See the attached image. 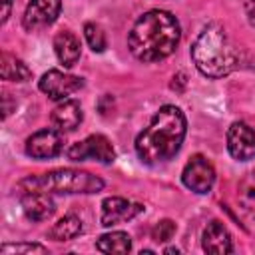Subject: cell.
Here are the masks:
<instances>
[{"label": "cell", "instance_id": "cell-1", "mask_svg": "<svg viewBox=\"0 0 255 255\" xmlns=\"http://www.w3.org/2000/svg\"><path fill=\"white\" fill-rule=\"evenodd\" d=\"M181 40V26L167 10H147L141 14L129 34L128 48L139 62H161L171 56Z\"/></svg>", "mask_w": 255, "mask_h": 255}, {"label": "cell", "instance_id": "cell-2", "mask_svg": "<svg viewBox=\"0 0 255 255\" xmlns=\"http://www.w3.org/2000/svg\"><path fill=\"white\" fill-rule=\"evenodd\" d=\"M187 131V120L183 112L173 106H161L147 128L135 137V153L145 165H159L169 161L181 147Z\"/></svg>", "mask_w": 255, "mask_h": 255}, {"label": "cell", "instance_id": "cell-3", "mask_svg": "<svg viewBox=\"0 0 255 255\" xmlns=\"http://www.w3.org/2000/svg\"><path fill=\"white\" fill-rule=\"evenodd\" d=\"M191 60L201 76L219 80L239 68L241 56L217 22L207 24L191 46Z\"/></svg>", "mask_w": 255, "mask_h": 255}, {"label": "cell", "instance_id": "cell-4", "mask_svg": "<svg viewBox=\"0 0 255 255\" xmlns=\"http://www.w3.org/2000/svg\"><path fill=\"white\" fill-rule=\"evenodd\" d=\"M18 193L38 191L48 195H72V193H98L104 189V179L84 171V169H72V167H60L44 173L26 175L16 183Z\"/></svg>", "mask_w": 255, "mask_h": 255}, {"label": "cell", "instance_id": "cell-5", "mask_svg": "<svg viewBox=\"0 0 255 255\" xmlns=\"http://www.w3.org/2000/svg\"><path fill=\"white\" fill-rule=\"evenodd\" d=\"M68 157L72 161H86L94 159L100 163H112L116 159V149L110 143V139L102 133H92L82 141H76L68 147Z\"/></svg>", "mask_w": 255, "mask_h": 255}, {"label": "cell", "instance_id": "cell-6", "mask_svg": "<svg viewBox=\"0 0 255 255\" xmlns=\"http://www.w3.org/2000/svg\"><path fill=\"white\" fill-rule=\"evenodd\" d=\"M181 181L193 193H209L215 183V167L211 165V161L205 155L195 153L183 165Z\"/></svg>", "mask_w": 255, "mask_h": 255}, {"label": "cell", "instance_id": "cell-7", "mask_svg": "<svg viewBox=\"0 0 255 255\" xmlns=\"http://www.w3.org/2000/svg\"><path fill=\"white\" fill-rule=\"evenodd\" d=\"M38 88L50 100L62 102V100H68L72 94H76L80 88H84V78L72 76V74H66V72H60V70H48L40 78Z\"/></svg>", "mask_w": 255, "mask_h": 255}, {"label": "cell", "instance_id": "cell-8", "mask_svg": "<svg viewBox=\"0 0 255 255\" xmlns=\"http://www.w3.org/2000/svg\"><path fill=\"white\" fill-rule=\"evenodd\" d=\"M24 149H26V155H30L32 159H52L60 155L64 149L62 131L56 128L38 129L26 139Z\"/></svg>", "mask_w": 255, "mask_h": 255}, {"label": "cell", "instance_id": "cell-9", "mask_svg": "<svg viewBox=\"0 0 255 255\" xmlns=\"http://www.w3.org/2000/svg\"><path fill=\"white\" fill-rule=\"evenodd\" d=\"M227 151L237 161L255 157V129L245 122H233L227 129Z\"/></svg>", "mask_w": 255, "mask_h": 255}, {"label": "cell", "instance_id": "cell-10", "mask_svg": "<svg viewBox=\"0 0 255 255\" xmlns=\"http://www.w3.org/2000/svg\"><path fill=\"white\" fill-rule=\"evenodd\" d=\"M62 12V2L60 0H30L24 16H22V24L26 30H40L46 28L50 24H54L58 20Z\"/></svg>", "mask_w": 255, "mask_h": 255}, {"label": "cell", "instance_id": "cell-11", "mask_svg": "<svg viewBox=\"0 0 255 255\" xmlns=\"http://www.w3.org/2000/svg\"><path fill=\"white\" fill-rule=\"evenodd\" d=\"M143 211L141 203H131L126 197H106L102 201V215H100V223L104 227H112L124 221L133 219L135 215H139Z\"/></svg>", "mask_w": 255, "mask_h": 255}, {"label": "cell", "instance_id": "cell-12", "mask_svg": "<svg viewBox=\"0 0 255 255\" xmlns=\"http://www.w3.org/2000/svg\"><path fill=\"white\" fill-rule=\"evenodd\" d=\"M201 247L205 253H213V255H225V253H231L233 251V239H231V233L227 231V227L217 221V219H211L203 233H201Z\"/></svg>", "mask_w": 255, "mask_h": 255}, {"label": "cell", "instance_id": "cell-13", "mask_svg": "<svg viewBox=\"0 0 255 255\" xmlns=\"http://www.w3.org/2000/svg\"><path fill=\"white\" fill-rule=\"evenodd\" d=\"M20 203L24 215L30 221H46L56 211V203L48 193H38V191L20 193Z\"/></svg>", "mask_w": 255, "mask_h": 255}, {"label": "cell", "instance_id": "cell-14", "mask_svg": "<svg viewBox=\"0 0 255 255\" xmlns=\"http://www.w3.org/2000/svg\"><path fill=\"white\" fill-rule=\"evenodd\" d=\"M52 126L60 131H74L82 120H84V112L80 102L76 100H62L54 110H52Z\"/></svg>", "mask_w": 255, "mask_h": 255}, {"label": "cell", "instance_id": "cell-15", "mask_svg": "<svg viewBox=\"0 0 255 255\" xmlns=\"http://www.w3.org/2000/svg\"><path fill=\"white\" fill-rule=\"evenodd\" d=\"M54 52L58 62L64 68H72L76 66V62L82 56V44L80 38L72 32V30H62L54 36Z\"/></svg>", "mask_w": 255, "mask_h": 255}, {"label": "cell", "instance_id": "cell-16", "mask_svg": "<svg viewBox=\"0 0 255 255\" xmlns=\"http://www.w3.org/2000/svg\"><path fill=\"white\" fill-rule=\"evenodd\" d=\"M237 209L251 221H255V169L245 173L237 183Z\"/></svg>", "mask_w": 255, "mask_h": 255}, {"label": "cell", "instance_id": "cell-17", "mask_svg": "<svg viewBox=\"0 0 255 255\" xmlns=\"http://www.w3.org/2000/svg\"><path fill=\"white\" fill-rule=\"evenodd\" d=\"M0 76L6 82H28L32 78V70L16 56L2 52L0 56Z\"/></svg>", "mask_w": 255, "mask_h": 255}, {"label": "cell", "instance_id": "cell-18", "mask_svg": "<svg viewBox=\"0 0 255 255\" xmlns=\"http://www.w3.org/2000/svg\"><path fill=\"white\" fill-rule=\"evenodd\" d=\"M84 231V225H82V219L74 213H68L64 217H60L48 231V237L54 239V241H70V239H76L80 233Z\"/></svg>", "mask_w": 255, "mask_h": 255}, {"label": "cell", "instance_id": "cell-19", "mask_svg": "<svg viewBox=\"0 0 255 255\" xmlns=\"http://www.w3.org/2000/svg\"><path fill=\"white\" fill-rule=\"evenodd\" d=\"M96 249L100 253H129L131 251V237L126 231H110L104 233L98 241H96Z\"/></svg>", "mask_w": 255, "mask_h": 255}, {"label": "cell", "instance_id": "cell-20", "mask_svg": "<svg viewBox=\"0 0 255 255\" xmlns=\"http://www.w3.org/2000/svg\"><path fill=\"white\" fill-rule=\"evenodd\" d=\"M84 38L88 42V46L94 50V52H104L108 48V38H106V32L100 24L96 22H86L84 24Z\"/></svg>", "mask_w": 255, "mask_h": 255}, {"label": "cell", "instance_id": "cell-21", "mask_svg": "<svg viewBox=\"0 0 255 255\" xmlns=\"http://www.w3.org/2000/svg\"><path fill=\"white\" fill-rule=\"evenodd\" d=\"M175 233V223L171 219H161L151 227V239L157 243H165L173 237Z\"/></svg>", "mask_w": 255, "mask_h": 255}, {"label": "cell", "instance_id": "cell-22", "mask_svg": "<svg viewBox=\"0 0 255 255\" xmlns=\"http://www.w3.org/2000/svg\"><path fill=\"white\" fill-rule=\"evenodd\" d=\"M2 255L8 253H48V247L40 245V243H4L0 247Z\"/></svg>", "mask_w": 255, "mask_h": 255}, {"label": "cell", "instance_id": "cell-23", "mask_svg": "<svg viewBox=\"0 0 255 255\" xmlns=\"http://www.w3.org/2000/svg\"><path fill=\"white\" fill-rule=\"evenodd\" d=\"M243 8H245V18H247V22H249L251 26H255V0H245Z\"/></svg>", "mask_w": 255, "mask_h": 255}, {"label": "cell", "instance_id": "cell-24", "mask_svg": "<svg viewBox=\"0 0 255 255\" xmlns=\"http://www.w3.org/2000/svg\"><path fill=\"white\" fill-rule=\"evenodd\" d=\"M2 4H4V8H2V18H0V22H2V24H6V20L10 18V10H12V0H2Z\"/></svg>", "mask_w": 255, "mask_h": 255}, {"label": "cell", "instance_id": "cell-25", "mask_svg": "<svg viewBox=\"0 0 255 255\" xmlns=\"http://www.w3.org/2000/svg\"><path fill=\"white\" fill-rule=\"evenodd\" d=\"M165 253H179V249H175V247H167Z\"/></svg>", "mask_w": 255, "mask_h": 255}]
</instances>
